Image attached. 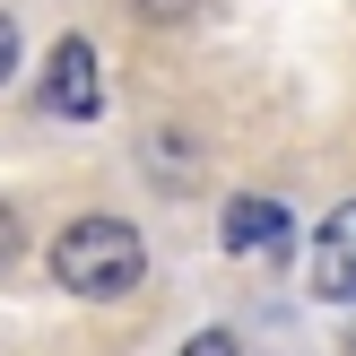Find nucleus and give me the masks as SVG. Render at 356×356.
<instances>
[{
	"mask_svg": "<svg viewBox=\"0 0 356 356\" xmlns=\"http://www.w3.org/2000/svg\"><path fill=\"white\" fill-rule=\"evenodd\" d=\"M183 356H235V339H226V330H200V339H191Z\"/></svg>",
	"mask_w": 356,
	"mask_h": 356,
	"instance_id": "nucleus-8",
	"label": "nucleus"
},
{
	"mask_svg": "<svg viewBox=\"0 0 356 356\" xmlns=\"http://www.w3.org/2000/svg\"><path fill=\"white\" fill-rule=\"evenodd\" d=\"M17 252H26V218H17V209L9 200H0V270H9V261Z\"/></svg>",
	"mask_w": 356,
	"mask_h": 356,
	"instance_id": "nucleus-5",
	"label": "nucleus"
},
{
	"mask_svg": "<svg viewBox=\"0 0 356 356\" xmlns=\"http://www.w3.org/2000/svg\"><path fill=\"white\" fill-rule=\"evenodd\" d=\"M9 70H17V26H9V9H0V87H9Z\"/></svg>",
	"mask_w": 356,
	"mask_h": 356,
	"instance_id": "nucleus-7",
	"label": "nucleus"
},
{
	"mask_svg": "<svg viewBox=\"0 0 356 356\" xmlns=\"http://www.w3.org/2000/svg\"><path fill=\"white\" fill-rule=\"evenodd\" d=\"M218 235H226V252L287 243V209H278V200H261V191H235V200H226V218H218Z\"/></svg>",
	"mask_w": 356,
	"mask_h": 356,
	"instance_id": "nucleus-4",
	"label": "nucleus"
},
{
	"mask_svg": "<svg viewBox=\"0 0 356 356\" xmlns=\"http://www.w3.org/2000/svg\"><path fill=\"white\" fill-rule=\"evenodd\" d=\"M131 9H139V17H148V26H183V17H191V9H200V0H131Z\"/></svg>",
	"mask_w": 356,
	"mask_h": 356,
	"instance_id": "nucleus-6",
	"label": "nucleus"
},
{
	"mask_svg": "<svg viewBox=\"0 0 356 356\" xmlns=\"http://www.w3.org/2000/svg\"><path fill=\"white\" fill-rule=\"evenodd\" d=\"M313 296L322 305H356V200H339L313 235Z\"/></svg>",
	"mask_w": 356,
	"mask_h": 356,
	"instance_id": "nucleus-3",
	"label": "nucleus"
},
{
	"mask_svg": "<svg viewBox=\"0 0 356 356\" xmlns=\"http://www.w3.org/2000/svg\"><path fill=\"white\" fill-rule=\"evenodd\" d=\"M44 261L61 278V296H87V305H113L148 278V243H139L131 218H70Z\"/></svg>",
	"mask_w": 356,
	"mask_h": 356,
	"instance_id": "nucleus-1",
	"label": "nucleus"
},
{
	"mask_svg": "<svg viewBox=\"0 0 356 356\" xmlns=\"http://www.w3.org/2000/svg\"><path fill=\"white\" fill-rule=\"evenodd\" d=\"M44 113H61V122H96L104 113V79H96V44H87V35H61V44H52Z\"/></svg>",
	"mask_w": 356,
	"mask_h": 356,
	"instance_id": "nucleus-2",
	"label": "nucleus"
}]
</instances>
